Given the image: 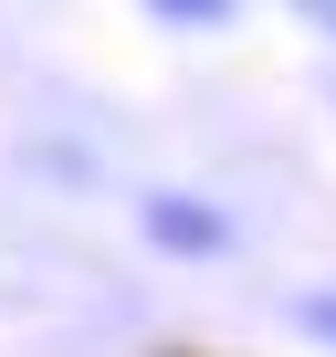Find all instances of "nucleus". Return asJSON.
<instances>
[{
	"mask_svg": "<svg viewBox=\"0 0 336 357\" xmlns=\"http://www.w3.org/2000/svg\"><path fill=\"white\" fill-rule=\"evenodd\" d=\"M158 242H221L211 211H179V200H158Z\"/></svg>",
	"mask_w": 336,
	"mask_h": 357,
	"instance_id": "nucleus-1",
	"label": "nucleus"
},
{
	"mask_svg": "<svg viewBox=\"0 0 336 357\" xmlns=\"http://www.w3.org/2000/svg\"><path fill=\"white\" fill-rule=\"evenodd\" d=\"M305 326H315V336L336 347V294H315V305H305Z\"/></svg>",
	"mask_w": 336,
	"mask_h": 357,
	"instance_id": "nucleus-3",
	"label": "nucleus"
},
{
	"mask_svg": "<svg viewBox=\"0 0 336 357\" xmlns=\"http://www.w3.org/2000/svg\"><path fill=\"white\" fill-rule=\"evenodd\" d=\"M158 11H179V22H221L231 0H158Z\"/></svg>",
	"mask_w": 336,
	"mask_h": 357,
	"instance_id": "nucleus-2",
	"label": "nucleus"
}]
</instances>
